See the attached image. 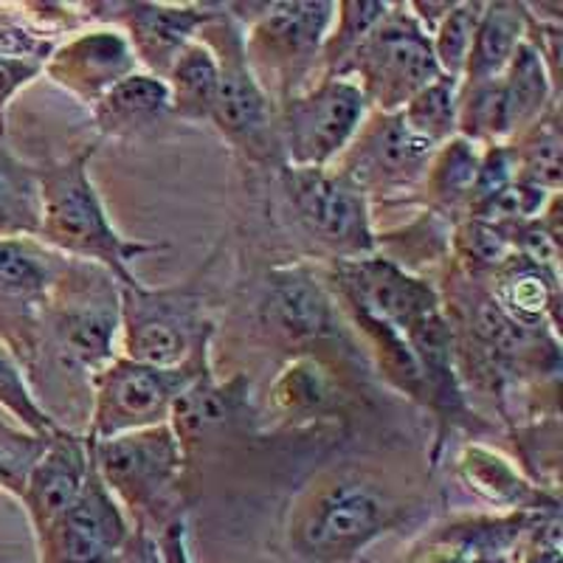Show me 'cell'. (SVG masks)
I'll return each instance as SVG.
<instances>
[{"label":"cell","mask_w":563,"mask_h":563,"mask_svg":"<svg viewBox=\"0 0 563 563\" xmlns=\"http://www.w3.org/2000/svg\"><path fill=\"white\" fill-rule=\"evenodd\" d=\"M415 501L366 467H330L290 505L288 544L316 563L355 561L366 547L409 519Z\"/></svg>","instance_id":"cell-1"},{"label":"cell","mask_w":563,"mask_h":563,"mask_svg":"<svg viewBox=\"0 0 563 563\" xmlns=\"http://www.w3.org/2000/svg\"><path fill=\"white\" fill-rule=\"evenodd\" d=\"M97 147L99 141H93L68 158L37 167L43 186V223L37 240L65 260L97 265L119 282V288H135L141 285L133 274L135 260L161 254L169 245L128 240L115 229L88 169Z\"/></svg>","instance_id":"cell-2"},{"label":"cell","mask_w":563,"mask_h":563,"mask_svg":"<svg viewBox=\"0 0 563 563\" xmlns=\"http://www.w3.org/2000/svg\"><path fill=\"white\" fill-rule=\"evenodd\" d=\"M90 451L97 474L128 512L130 525L158 536L169 521L186 516L189 462L169 422L110 440L90 437Z\"/></svg>","instance_id":"cell-3"},{"label":"cell","mask_w":563,"mask_h":563,"mask_svg":"<svg viewBox=\"0 0 563 563\" xmlns=\"http://www.w3.org/2000/svg\"><path fill=\"white\" fill-rule=\"evenodd\" d=\"M37 327L59 366L88 375L90 384L119 355V282L97 265L65 260L57 285L40 308Z\"/></svg>","instance_id":"cell-4"},{"label":"cell","mask_w":563,"mask_h":563,"mask_svg":"<svg viewBox=\"0 0 563 563\" xmlns=\"http://www.w3.org/2000/svg\"><path fill=\"white\" fill-rule=\"evenodd\" d=\"M218 321L211 319L203 274L169 288H119V355L139 364L180 366L211 352Z\"/></svg>","instance_id":"cell-5"},{"label":"cell","mask_w":563,"mask_h":563,"mask_svg":"<svg viewBox=\"0 0 563 563\" xmlns=\"http://www.w3.org/2000/svg\"><path fill=\"white\" fill-rule=\"evenodd\" d=\"M198 40L209 45L220 68L218 102L209 124L243 161L254 167L282 169L285 158L276 133V104L249 68L243 26L231 18L225 3H220L218 14L200 29Z\"/></svg>","instance_id":"cell-6"},{"label":"cell","mask_w":563,"mask_h":563,"mask_svg":"<svg viewBox=\"0 0 563 563\" xmlns=\"http://www.w3.org/2000/svg\"><path fill=\"white\" fill-rule=\"evenodd\" d=\"M335 3L330 0H279L260 3V12L243 26V48L256 82L282 104L319 79L324 45Z\"/></svg>","instance_id":"cell-7"},{"label":"cell","mask_w":563,"mask_h":563,"mask_svg":"<svg viewBox=\"0 0 563 563\" xmlns=\"http://www.w3.org/2000/svg\"><path fill=\"white\" fill-rule=\"evenodd\" d=\"M211 369V352H200L180 366L139 364L115 355L90 378V420L85 434L110 440L128 431L164 426L178 397Z\"/></svg>","instance_id":"cell-8"},{"label":"cell","mask_w":563,"mask_h":563,"mask_svg":"<svg viewBox=\"0 0 563 563\" xmlns=\"http://www.w3.org/2000/svg\"><path fill=\"white\" fill-rule=\"evenodd\" d=\"M358 85L375 113H397L417 90L440 77L431 34L417 23L409 3H389L364 43L339 74Z\"/></svg>","instance_id":"cell-9"},{"label":"cell","mask_w":563,"mask_h":563,"mask_svg":"<svg viewBox=\"0 0 563 563\" xmlns=\"http://www.w3.org/2000/svg\"><path fill=\"white\" fill-rule=\"evenodd\" d=\"M276 173L296 223L330 260L378 254L380 238L372 223L369 198L346 175L335 167H282Z\"/></svg>","instance_id":"cell-10"},{"label":"cell","mask_w":563,"mask_h":563,"mask_svg":"<svg viewBox=\"0 0 563 563\" xmlns=\"http://www.w3.org/2000/svg\"><path fill=\"white\" fill-rule=\"evenodd\" d=\"M369 115L358 85L341 77H319L308 88L276 104V133L285 167H333Z\"/></svg>","instance_id":"cell-11"},{"label":"cell","mask_w":563,"mask_h":563,"mask_svg":"<svg viewBox=\"0 0 563 563\" xmlns=\"http://www.w3.org/2000/svg\"><path fill=\"white\" fill-rule=\"evenodd\" d=\"M341 308L327 276L310 263L274 265L256 299V324L271 344L290 355L316 352L339 335Z\"/></svg>","instance_id":"cell-12"},{"label":"cell","mask_w":563,"mask_h":563,"mask_svg":"<svg viewBox=\"0 0 563 563\" xmlns=\"http://www.w3.org/2000/svg\"><path fill=\"white\" fill-rule=\"evenodd\" d=\"M434 147L411 135L397 113H375L364 119L350 147L333 167L369 198H395L417 192Z\"/></svg>","instance_id":"cell-13"},{"label":"cell","mask_w":563,"mask_h":563,"mask_svg":"<svg viewBox=\"0 0 563 563\" xmlns=\"http://www.w3.org/2000/svg\"><path fill=\"white\" fill-rule=\"evenodd\" d=\"M93 454V451H90ZM128 512L104 487L97 465H90L79 499L54 521L43 536H37L40 563H110L119 547L128 541Z\"/></svg>","instance_id":"cell-14"},{"label":"cell","mask_w":563,"mask_h":563,"mask_svg":"<svg viewBox=\"0 0 563 563\" xmlns=\"http://www.w3.org/2000/svg\"><path fill=\"white\" fill-rule=\"evenodd\" d=\"M220 7V3H218ZM214 3H104L110 14L102 23L115 26L128 37L141 70L167 77L169 65L186 45L198 40L200 29L218 14Z\"/></svg>","instance_id":"cell-15"},{"label":"cell","mask_w":563,"mask_h":563,"mask_svg":"<svg viewBox=\"0 0 563 563\" xmlns=\"http://www.w3.org/2000/svg\"><path fill=\"white\" fill-rule=\"evenodd\" d=\"M135 70L141 68L128 37L108 23L82 29L74 37L57 43L52 57L43 65L45 77L85 108H93L113 85L128 79Z\"/></svg>","instance_id":"cell-16"},{"label":"cell","mask_w":563,"mask_h":563,"mask_svg":"<svg viewBox=\"0 0 563 563\" xmlns=\"http://www.w3.org/2000/svg\"><path fill=\"white\" fill-rule=\"evenodd\" d=\"M90 465H93V454H90L88 434L59 426L43 442V451L29 465L18 499L32 521L34 538L43 536L79 499Z\"/></svg>","instance_id":"cell-17"},{"label":"cell","mask_w":563,"mask_h":563,"mask_svg":"<svg viewBox=\"0 0 563 563\" xmlns=\"http://www.w3.org/2000/svg\"><path fill=\"white\" fill-rule=\"evenodd\" d=\"M346 409V391L339 372L316 352L288 355L268 386L271 429H310L316 422L335 420Z\"/></svg>","instance_id":"cell-18"},{"label":"cell","mask_w":563,"mask_h":563,"mask_svg":"<svg viewBox=\"0 0 563 563\" xmlns=\"http://www.w3.org/2000/svg\"><path fill=\"white\" fill-rule=\"evenodd\" d=\"M454 471L456 479L474 496L505 512H558L561 507L558 493L527 479L519 467L512 465V460L485 442L462 445Z\"/></svg>","instance_id":"cell-19"},{"label":"cell","mask_w":563,"mask_h":563,"mask_svg":"<svg viewBox=\"0 0 563 563\" xmlns=\"http://www.w3.org/2000/svg\"><path fill=\"white\" fill-rule=\"evenodd\" d=\"M65 256L40 240H0V324H32L57 285Z\"/></svg>","instance_id":"cell-20"},{"label":"cell","mask_w":563,"mask_h":563,"mask_svg":"<svg viewBox=\"0 0 563 563\" xmlns=\"http://www.w3.org/2000/svg\"><path fill=\"white\" fill-rule=\"evenodd\" d=\"M93 124L102 139L133 141L150 133L169 115V93L164 79L135 70L104 93L93 108Z\"/></svg>","instance_id":"cell-21"},{"label":"cell","mask_w":563,"mask_h":563,"mask_svg":"<svg viewBox=\"0 0 563 563\" xmlns=\"http://www.w3.org/2000/svg\"><path fill=\"white\" fill-rule=\"evenodd\" d=\"M479 144L454 135L434 150L429 167L422 173L420 186H417V195L426 203L429 214L449 220L451 229L467 218V203H471L474 180L479 173Z\"/></svg>","instance_id":"cell-22"},{"label":"cell","mask_w":563,"mask_h":563,"mask_svg":"<svg viewBox=\"0 0 563 563\" xmlns=\"http://www.w3.org/2000/svg\"><path fill=\"white\" fill-rule=\"evenodd\" d=\"M485 285L507 316L527 327L558 333V274L538 268L521 254H512Z\"/></svg>","instance_id":"cell-23"},{"label":"cell","mask_w":563,"mask_h":563,"mask_svg":"<svg viewBox=\"0 0 563 563\" xmlns=\"http://www.w3.org/2000/svg\"><path fill=\"white\" fill-rule=\"evenodd\" d=\"M496 93H499L501 115H505L507 141L532 128L541 115L550 113L558 104V90L547 74V65L527 43V37L519 45V52L512 54L505 74L496 79Z\"/></svg>","instance_id":"cell-24"},{"label":"cell","mask_w":563,"mask_h":563,"mask_svg":"<svg viewBox=\"0 0 563 563\" xmlns=\"http://www.w3.org/2000/svg\"><path fill=\"white\" fill-rule=\"evenodd\" d=\"M527 37V3H485L479 26H476L474 45L467 54L465 74L460 79V88H474L499 79L510 65L512 54Z\"/></svg>","instance_id":"cell-25"},{"label":"cell","mask_w":563,"mask_h":563,"mask_svg":"<svg viewBox=\"0 0 563 563\" xmlns=\"http://www.w3.org/2000/svg\"><path fill=\"white\" fill-rule=\"evenodd\" d=\"M169 93V115L180 122L209 124L218 102L220 68L203 40H192L169 65L164 77Z\"/></svg>","instance_id":"cell-26"},{"label":"cell","mask_w":563,"mask_h":563,"mask_svg":"<svg viewBox=\"0 0 563 563\" xmlns=\"http://www.w3.org/2000/svg\"><path fill=\"white\" fill-rule=\"evenodd\" d=\"M43 223V186L37 167L26 164L0 133V240H37Z\"/></svg>","instance_id":"cell-27"},{"label":"cell","mask_w":563,"mask_h":563,"mask_svg":"<svg viewBox=\"0 0 563 563\" xmlns=\"http://www.w3.org/2000/svg\"><path fill=\"white\" fill-rule=\"evenodd\" d=\"M516 158V178L541 192H561V115L558 104L525 133L507 141Z\"/></svg>","instance_id":"cell-28"},{"label":"cell","mask_w":563,"mask_h":563,"mask_svg":"<svg viewBox=\"0 0 563 563\" xmlns=\"http://www.w3.org/2000/svg\"><path fill=\"white\" fill-rule=\"evenodd\" d=\"M400 122L411 135L426 141L429 147H442L456 135L460 122V79L440 77L420 88L404 108L397 110Z\"/></svg>","instance_id":"cell-29"},{"label":"cell","mask_w":563,"mask_h":563,"mask_svg":"<svg viewBox=\"0 0 563 563\" xmlns=\"http://www.w3.org/2000/svg\"><path fill=\"white\" fill-rule=\"evenodd\" d=\"M389 12L386 0H341L335 3L333 23L321 45L319 77H339L366 34Z\"/></svg>","instance_id":"cell-30"},{"label":"cell","mask_w":563,"mask_h":563,"mask_svg":"<svg viewBox=\"0 0 563 563\" xmlns=\"http://www.w3.org/2000/svg\"><path fill=\"white\" fill-rule=\"evenodd\" d=\"M0 409L20 422L29 434L48 440L63 426L52 411L40 404L37 391L26 378V369L14 358V352L0 341Z\"/></svg>","instance_id":"cell-31"},{"label":"cell","mask_w":563,"mask_h":563,"mask_svg":"<svg viewBox=\"0 0 563 563\" xmlns=\"http://www.w3.org/2000/svg\"><path fill=\"white\" fill-rule=\"evenodd\" d=\"M482 12H485V3H479V0L454 3V9H451V12L440 20V26L431 32V48H434V59L437 65H440V74L462 79Z\"/></svg>","instance_id":"cell-32"},{"label":"cell","mask_w":563,"mask_h":563,"mask_svg":"<svg viewBox=\"0 0 563 563\" xmlns=\"http://www.w3.org/2000/svg\"><path fill=\"white\" fill-rule=\"evenodd\" d=\"M43 442L29 431L0 429V490L20 499L29 465L43 451Z\"/></svg>","instance_id":"cell-33"},{"label":"cell","mask_w":563,"mask_h":563,"mask_svg":"<svg viewBox=\"0 0 563 563\" xmlns=\"http://www.w3.org/2000/svg\"><path fill=\"white\" fill-rule=\"evenodd\" d=\"M43 77V63L37 59L0 57V133L7 135V110L20 90Z\"/></svg>","instance_id":"cell-34"},{"label":"cell","mask_w":563,"mask_h":563,"mask_svg":"<svg viewBox=\"0 0 563 563\" xmlns=\"http://www.w3.org/2000/svg\"><path fill=\"white\" fill-rule=\"evenodd\" d=\"M110 563H161L158 536L133 525L128 541L119 547V552H115Z\"/></svg>","instance_id":"cell-35"},{"label":"cell","mask_w":563,"mask_h":563,"mask_svg":"<svg viewBox=\"0 0 563 563\" xmlns=\"http://www.w3.org/2000/svg\"><path fill=\"white\" fill-rule=\"evenodd\" d=\"M161 563H195L189 555V527L186 516H178L158 532Z\"/></svg>","instance_id":"cell-36"}]
</instances>
